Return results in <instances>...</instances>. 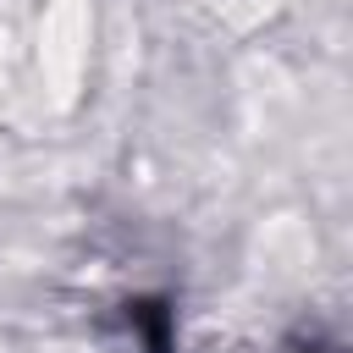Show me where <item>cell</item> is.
I'll return each mask as SVG.
<instances>
[{"label": "cell", "mask_w": 353, "mask_h": 353, "mask_svg": "<svg viewBox=\"0 0 353 353\" xmlns=\"http://www.w3.org/2000/svg\"><path fill=\"white\" fill-rule=\"evenodd\" d=\"M127 331L138 336L143 353H176V320L160 298H132L127 303Z\"/></svg>", "instance_id": "cell-1"}, {"label": "cell", "mask_w": 353, "mask_h": 353, "mask_svg": "<svg viewBox=\"0 0 353 353\" xmlns=\"http://www.w3.org/2000/svg\"><path fill=\"white\" fill-rule=\"evenodd\" d=\"M292 353H325V347H320V342H309V347H292Z\"/></svg>", "instance_id": "cell-2"}]
</instances>
